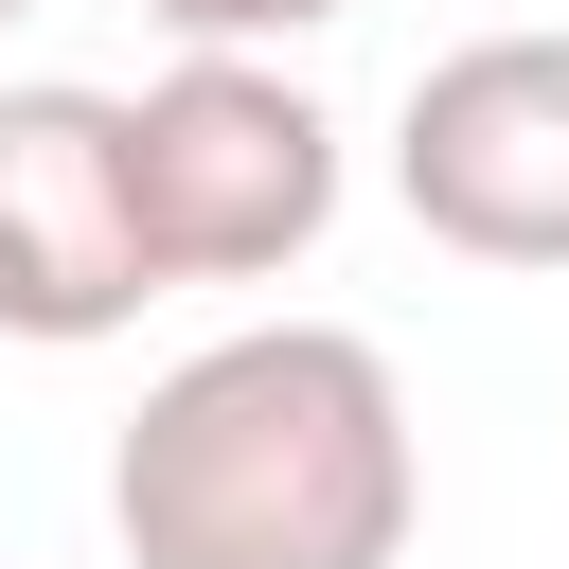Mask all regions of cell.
Masks as SVG:
<instances>
[{
    "label": "cell",
    "mask_w": 569,
    "mask_h": 569,
    "mask_svg": "<svg viewBox=\"0 0 569 569\" xmlns=\"http://www.w3.org/2000/svg\"><path fill=\"white\" fill-rule=\"evenodd\" d=\"M160 302L142 267V196H124V89H0V338L36 356H89Z\"/></svg>",
    "instance_id": "277c9868"
},
{
    "label": "cell",
    "mask_w": 569,
    "mask_h": 569,
    "mask_svg": "<svg viewBox=\"0 0 569 569\" xmlns=\"http://www.w3.org/2000/svg\"><path fill=\"white\" fill-rule=\"evenodd\" d=\"M124 196L160 284H284L338 231V107L284 53H178L124 89Z\"/></svg>",
    "instance_id": "7a4b0ae2"
},
{
    "label": "cell",
    "mask_w": 569,
    "mask_h": 569,
    "mask_svg": "<svg viewBox=\"0 0 569 569\" xmlns=\"http://www.w3.org/2000/svg\"><path fill=\"white\" fill-rule=\"evenodd\" d=\"M0 18H18V0H0Z\"/></svg>",
    "instance_id": "8992f818"
},
{
    "label": "cell",
    "mask_w": 569,
    "mask_h": 569,
    "mask_svg": "<svg viewBox=\"0 0 569 569\" xmlns=\"http://www.w3.org/2000/svg\"><path fill=\"white\" fill-rule=\"evenodd\" d=\"M391 196L462 267H569V36H462L391 107Z\"/></svg>",
    "instance_id": "3957f363"
},
{
    "label": "cell",
    "mask_w": 569,
    "mask_h": 569,
    "mask_svg": "<svg viewBox=\"0 0 569 569\" xmlns=\"http://www.w3.org/2000/svg\"><path fill=\"white\" fill-rule=\"evenodd\" d=\"M178 53H284V36H320V18H356V0H142Z\"/></svg>",
    "instance_id": "5b68a950"
},
{
    "label": "cell",
    "mask_w": 569,
    "mask_h": 569,
    "mask_svg": "<svg viewBox=\"0 0 569 569\" xmlns=\"http://www.w3.org/2000/svg\"><path fill=\"white\" fill-rule=\"evenodd\" d=\"M107 533L124 569H409L427 427L356 320H249L124 409Z\"/></svg>",
    "instance_id": "6da1fadb"
}]
</instances>
